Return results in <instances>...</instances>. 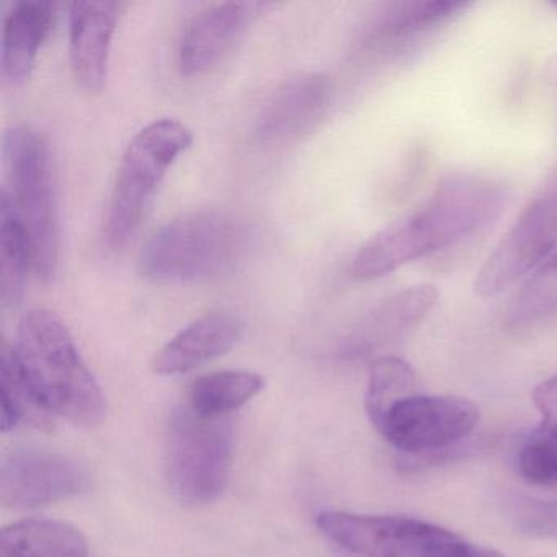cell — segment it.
Returning <instances> with one entry per match:
<instances>
[{
	"label": "cell",
	"instance_id": "cell-3",
	"mask_svg": "<svg viewBox=\"0 0 557 557\" xmlns=\"http://www.w3.org/2000/svg\"><path fill=\"white\" fill-rule=\"evenodd\" d=\"M249 224L224 210H195L162 224L139 252V273L156 285L213 282L233 272L250 246Z\"/></svg>",
	"mask_w": 557,
	"mask_h": 557
},
{
	"label": "cell",
	"instance_id": "cell-4",
	"mask_svg": "<svg viewBox=\"0 0 557 557\" xmlns=\"http://www.w3.org/2000/svg\"><path fill=\"white\" fill-rule=\"evenodd\" d=\"M191 143L194 133L187 125L162 119L139 129L126 146L106 224L107 243L113 249H120L135 236L165 175Z\"/></svg>",
	"mask_w": 557,
	"mask_h": 557
},
{
	"label": "cell",
	"instance_id": "cell-13",
	"mask_svg": "<svg viewBox=\"0 0 557 557\" xmlns=\"http://www.w3.org/2000/svg\"><path fill=\"white\" fill-rule=\"evenodd\" d=\"M119 14L120 4L110 0H77L71 5V70L87 92L99 94L106 87Z\"/></svg>",
	"mask_w": 557,
	"mask_h": 557
},
{
	"label": "cell",
	"instance_id": "cell-6",
	"mask_svg": "<svg viewBox=\"0 0 557 557\" xmlns=\"http://www.w3.org/2000/svg\"><path fill=\"white\" fill-rule=\"evenodd\" d=\"M4 159L12 200L24 221L34 252L35 273L51 280L60 260V221L57 187L47 141L27 125H14L4 135Z\"/></svg>",
	"mask_w": 557,
	"mask_h": 557
},
{
	"label": "cell",
	"instance_id": "cell-11",
	"mask_svg": "<svg viewBox=\"0 0 557 557\" xmlns=\"http://www.w3.org/2000/svg\"><path fill=\"white\" fill-rule=\"evenodd\" d=\"M471 4L456 0H413L389 5L358 41V53L373 61H397L420 50Z\"/></svg>",
	"mask_w": 557,
	"mask_h": 557
},
{
	"label": "cell",
	"instance_id": "cell-16",
	"mask_svg": "<svg viewBox=\"0 0 557 557\" xmlns=\"http://www.w3.org/2000/svg\"><path fill=\"white\" fill-rule=\"evenodd\" d=\"M54 24V5L47 0H21L12 5L2 30V73L11 84L25 83Z\"/></svg>",
	"mask_w": 557,
	"mask_h": 557
},
{
	"label": "cell",
	"instance_id": "cell-8",
	"mask_svg": "<svg viewBox=\"0 0 557 557\" xmlns=\"http://www.w3.org/2000/svg\"><path fill=\"white\" fill-rule=\"evenodd\" d=\"M556 252L557 165L487 257L472 288L479 298H495L533 275Z\"/></svg>",
	"mask_w": 557,
	"mask_h": 557
},
{
	"label": "cell",
	"instance_id": "cell-21",
	"mask_svg": "<svg viewBox=\"0 0 557 557\" xmlns=\"http://www.w3.org/2000/svg\"><path fill=\"white\" fill-rule=\"evenodd\" d=\"M556 315L557 252L524 280L505 312L504 324L510 331H521Z\"/></svg>",
	"mask_w": 557,
	"mask_h": 557
},
{
	"label": "cell",
	"instance_id": "cell-19",
	"mask_svg": "<svg viewBox=\"0 0 557 557\" xmlns=\"http://www.w3.org/2000/svg\"><path fill=\"white\" fill-rule=\"evenodd\" d=\"M438 289L432 283L407 286L384 299L361 325L364 342L381 344L407 334L423 321L438 301Z\"/></svg>",
	"mask_w": 557,
	"mask_h": 557
},
{
	"label": "cell",
	"instance_id": "cell-9",
	"mask_svg": "<svg viewBox=\"0 0 557 557\" xmlns=\"http://www.w3.org/2000/svg\"><path fill=\"white\" fill-rule=\"evenodd\" d=\"M479 417V407L465 397L416 394L396 404L376 430L400 451L432 455L471 435Z\"/></svg>",
	"mask_w": 557,
	"mask_h": 557
},
{
	"label": "cell",
	"instance_id": "cell-1",
	"mask_svg": "<svg viewBox=\"0 0 557 557\" xmlns=\"http://www.w3.org/2000/svg\"><path fill=\"white\" fill-rule=\"evenodd\" d=\"M510 201V190L495 178L453 174L409 216L383 227L358 250L351 272L361 282L383 278L407 263L458 246L487 230Z\"/></svg>",
	"mask_w": 557,
	"mask_h": 557
},
{
	"label": "cell",
	"instance_id": "cell-18",
	"mask_svg": "<svg viewBox=\"0 0 557 557\" xmlns=\"http://www.w3.org/2000/svg\"><path fill=\"white\" fill-rule=\"evenodd\" d=\"M34 270V252L24 221L8 190L0 195V301L15 308L24 298L28 272Z\"/></svg>",
	"mask_w": 557,
	"mask_h": 557
},
{
	"label": "cell",
	"instance_id": "cell-12",
	"mask_svg": "<svg viewBox=\"0 0 557 557\" xmlns=\"http://www.w3.org/2000/svg\"><path fill=\"white\" fill-rule=\"evenodd\" d=\"M272 4L267 2H223L201 12L185 28L178 45V70L184 76L210 73Z\"/></svg>",
	"mask_w": 557,
	"mask_h": 557
},
{
	"label": "cell",
	"instance_id": "cell-24",
	"mask_svg": "<svg viewBox=\"0 0 557 557\" xmlns=\"http://www.w3.org/2000/svg\"><path fill=\"white\" fill-rule=\"evenodd\" d=\"M518 471L534 485L557 484V425L541 423L518 449Z\"/></svg>",
	"mask_w": 557,
	"mask_h": 557
},
{
	"label": "cell",
	"instance_id": "cell-14",
	"mask_svg": "<svg viewBox=\"0 0 557 557\" xmlns=\"http://www.w3.org/2000/svg\"><path fill=\"white\" fill-rule=\"evenodd\" d=\"M332 99L324 74H299L278 87L257 120V136L263 143H285L314 128Z\"/></svg>",
	"mask_w": 557,
	"mask_h": 557
},
{
	"label": "cell",
	"instance_id": "cell-5",
	"mask_svg": "<svg viewBox=\"0 0 557 557\" xmlns=\"http://www.w3.org/2000/svg\"><path fill=\"white\" fill-rule=\"evenodd\" d=\"M315 524L325 540L358 557H507L417 518L324 511Z\"/></svg>",
	"mask_w": 557,
	"mask_h": 557
},
{
	"label": "cell",
	"instance_id": "cell-26",
	"mask_svg": "<svg viewBox=\"0 0 557 557\" xmlns=\"http://www.w3.org/2000/svg\"><path fill=\"white\" fill-rule=\"evenodd\" d=\"M533 403L544 423L557 425V373L534 387Z\"/></svg>",
	"mask_w": 557,
	"mask_h": 557
},
{
	"label": "cell",
	"instance_id": "cell-20",
	"mask_svg": "<svg viewBox=\"0 0 557 557\" xmlns=\"http://www.w3.org/2000/svg\"><path fill=\"white\" fill-rule=\"evenodd\" d=\"M265 386V380L253 371H218L198 377L190 389V407L208 419H221L252 400Z\"/></svg>",
	"mask_w": 557,
	"mask_h": 557
},
{
	"label": "cell",
	"instance_id": "cell-25",
	"mask_svg": "<svg viewBox=\"0 0 557 557\" xmlns=\"http://www.w3.org/2000/svg\"><path fill=\"white\" fill-rule=\"evenodd\" d=\"M515 527L537 537H557V500L520 502L513 511Z\"/></svg>",
	"mask_w": 557,
	"mask_h": 557
},
{
	"label": "cell",
	"instance_id": "cell-27",
	"mask_svg": "<svg viewBox=\"0 0 557 557\" xmlns=\"http://www.w3.org/2000/svg\"><path fill=\"white\" fill-rule=\"evenodd\" d=\"M557 5V4H556Z\"/></svg>",
	"mask_w": 557,
	"mask_h": 557
},
{
	"label": "cell",
	"instance_id": "cell-23",
	"mask_svg": "<svg viewBox=\"0 0 557 557\" xmlns=\"http://www.w3.org/2000/svg\"><path fill=\"white\" fill-rule=\"evenodd\" d=\"M22 419L48 422V413L38 407L22 377L14 347L2 345L0 351V430L15 429Z\"/></svg>",
	"mask_w": 557,
	"mask_h": 557
},
{
	"label": "cell",
	"instance_id": "cell-15",
	"mask_svg": "<svg viewBox=\"0 0 557 557\" xmlns=\"http://www.w3.org/2000/svg\"><path fill=\"white\" fill-rule=\"evenodd\" d=\"M244 335L239 315L226 309L207 312L182 329L152 360V370L162 376L184 374L233 350Z\"/></svg>",
	"mask_w": 557,
	"mask_h": 557
},
{
	"label": "cell",
	"instance_id": "cell-10",
	"mask_svg": "<svg viewBox=\"0 0 557 557\" xmlns=\"http://www.w3.org/2000/svg\"><path fill=\"white\" fill-rule=\"evenodd\" d=\"M89 485V468L53 449L15 448L0 465V502L14 510L67 500L86 492Z\"/></svg>",
	"mask_w": 557,
	"mask_h": 557
},
{
	"label": "cell",
	"instance_id": "cell-7",
	"mask_svg": "<svg viewBox=\"0 0 557 557\" xmlns=\"http://www.w3.org/2000/svg\"><path fill=\"white\" fill-rule=\"evenodd\" d=\"M233 456L230 420L208 419L191 409L172 416L165 433V475L182 504L216 500L230 482Z\"/></svg>",
	"mask_w": 557,
	"mask_h": 557
},
{
	"label": "cell",
	"instance_id": "cell-22",
	"mask_svg": "<svg viewBox=\"0 0 557 557\" xmlns=\"http://www.w3.org/2000/svg\"><path fill=\"white\" fill-rule=\"evenodd\" d=\"M417 394L412 367L397 357H380L371 363L364 407L374 429L400 400Z\"/></svg>",
	"mask_w": 557,
	"mask_h": 557
},
{
	"label": "cell",
	"instance_id": "cell-2",
	"mask_svg": "<svg viewBox=\"0 0 557 557\" xmlns=\"http://www.w3.org/2000/svg\"><path fill=\"white\" fill-rule=\"evenodd\" d=\"M14 350L22 377L45 413L84 426L106 419V396L73 335L53 312H28L18 324Z\"/></svg>",
	"mask_w": 557,
	"mask_h": 557
},
{
	"label": "cell",
	"instance_id": "cell-17",
	"mask_svg": "<svg viewBox=\"0 0 557 557\" xmlns=\"http://www.w3.org/2000/svg\"><path fill=\"white\" fill-rule=\"evenodd\" d=\"M0 557H89V546L66 521L30 518L0 531Z\"/></svg>",
	"mask_w": 557,
	"mask_h": 557
}]
</instances>
